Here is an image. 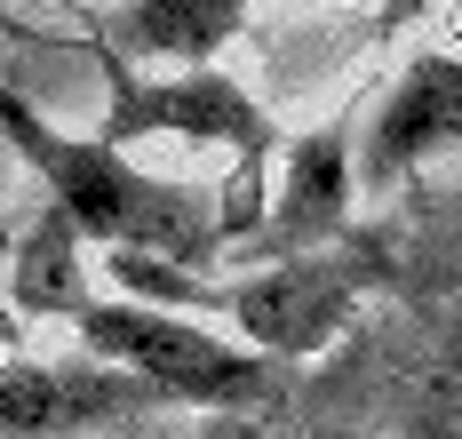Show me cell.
<instances>
[{
  "instance_id": "4",
  "label": "cell",
  "mask_w": 462,
  "mask_h": 439,
  "mask_svg": "<svg viewBox=\"0 0 462 439\" xmlns=\"http://www.w3.org/2000/svg\"><path fill=\"white\" fill-rule=\"evenodd\" d=\"M80 351L104 368H128L136 384H152L168 407H208V416H263L287 399V368L247 351L239 336H216L184 312H152L128 295H96L80 312Z\"/></svg>"
},
{
  "instance_id": "9",
  "label": "cell",
  "mask_w": 462,
  "mask_h": 439,
  "mask_svg": "<svg viewBox=\"0 0 462 439\" xmlns=\"http://www.w3.org/2000/svg\"><path fill=\"white\" fill-rule=\"evenodd\" d=\"M96 304V280H88V240L64 208H41L32 224H16L8 240V312L24 320H72Z\"/></svg>"
},
{
  "instance_id": "10",
  "label": "cell",
  "mask_w": 462,
  "mask_h": 439,
  "mask_svg": "<svg viewBox=\"0 0 462 439\" xmlns=\"http://www.w3.org/2000/svg\"><path fill=\"white\" fill-rule=\"evenodd\" d=\"M295 439H367V432H351V424H311V432H295Z\"/></svg>"
},
{
  "instance_id": "8",
  "label": "cell",
  "mask_w": 462,
  "mask_h": 439,
  "mask_svg": "<svg viewBox=\"0 0 462 439\" xmlns=\"http://www.w3.org/2000/svg\"><path fill=\"white\" fill-rule=\"evenodd\" d=\"M247 24L239 0H136V8H112V16H88V41L128 64H176V72H199L216 64L224 41Z\"/></svg>"
},
{
  "instance_id": "7",
  "label": "cell",
  "mask_w": 462,
  "mask_h": 439,
  "mask_svg": "<svg viewBox=\"0 0 462 439\" xmlns=\"http://www.w3.org/2000/svg\"><path fill=\"white\" fill-rule=\"evenodd\" d=\"M462 145V56L455 49H415L391 89L374 104L367 136H359V184L367 192H399L415 168Z\"/></svg>"
},
{
  "instance_id": "2",
  "label": "cell",
  "mask_w": 462,
  "mask_h": 439,
  "mask_svg": "<svg viewBox=\"0 0 462 439\" xmlns=\"http://www.w3.org/2000/svg\"><path fill=\"white\" fill-rule=\"evenodd\" d=\"M112 280L128 304H152V312H184V320H231V336L247 351H263L279 368H303L351 336L359 304L383 288V256L374 240H351L335 256H303V264H255V272H231V280H208V272H184V264H160V256H104Z\"/></svg>"
},
{
  "instance_id": "3",
  "label": "cell",
  "mask_w": 462,
  "mask_h": 439,
  "mask_svg": "<svg viewBox=\"0 0 462 439\" xmlns=\"http://www.w3.org/2000/svg\"><path fill=\"white\" fill-rule=\"evenodd\" d=\"M96 49V41H88ZM96 80H104V145H143V136H184V145H216L239 160V192H231V256L255 240L263 208H272V160L287 152V128H279L263 104L231 80L224 64H199V72H143L128 56L96 49Z\"/></svg>"
},
{
  "instance_id": "5",
  "label": "cell",
  "mask_w": 462,
  "mask_h": 439,
  "mask_svg": "<svg viewBox=\"0 0 462 439\" xmlns=\"http://www.w3.org/2000/svg\"><path fill=\"white\" fill-rule=\"evenodd\" d=\"M359 152H351V112H335L319 128H303L287 160H279L272 208L255 224V240L239 256L255 264H303V256H335L351 248V216H359Z\"/></svg>"
},
{
  "instance_id": "1",
  "label": "cell",
  "mask_w": 462,
  "mask_h": 439,
  "mask_svg": "<svg viewBox=\"0 0 462 439\" xmlns=\"http://www.w3.org/2000/svg\"><path fill=\"white\" fill-rule=\"evenodd\" d=\"M0 128H8V152L41 176L48 208H64L88 248L160 256V264H184V272L224 264L231 200H208L199 184H176V176H152V168H136L128 152L104 145V136L56 128L48 112L24 104V89H0Z\"/></svg>"
},
{
  "instance_id": "6",
  "label": "cell",
  "mask_w": 462,
  "mask_h": 439,
  "mask_svg": "<svg viewBox=\"0 0 462 439\" xmlns=\"http://www.w3.org/2000/svg\"><path fill=\"white\" fill-rule=\"evenodd\" d=\"M136 416H168V399L136 384L128 368L104 360H24L8 351L0 368V432L8 439H80V432H120Z\"/></svg>"
}]
</instances>
